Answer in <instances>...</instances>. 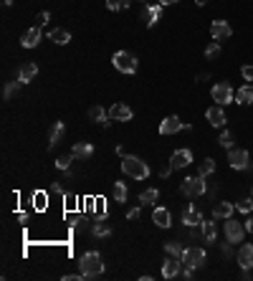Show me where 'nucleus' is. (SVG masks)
Instances as JSON below:
<instances>
[{
  "label": "nucleus",
  "mask_w": 253,
  "mask_h": 281,
  "mask_svg": "<svg viewBox=\"0 0 253 281\" xmlns=\"http://www.w3.org/2000/svg\"><path fill=\"white\" fill-rule=\"evenodd\" d=\"M79 268H81L84 279H96V276H102V274H104V258H102V253L86 251V253L79 258Z\"/></svg>",
  "instance_id": "1"
},
{
  "label": "nucleus",
  "mask_w": 253,
  "mask_h": 281,
  "mask_svg": "<svg viewBox=\"0 0 253 281\" xmlns=\"http://www.w3.org/2000/svg\"><path fill=\"white\" fill-rule=\"evenodd\" d=\"M122 172L127 177H134V180H147L149 177V165L145 160H139L134 155H124L122 157Z\"/></svg>",
  "instance_id": "2"
},
{
  "label": "nucleus",
  "mask_w": 253,
  "mask_h": 281,
  "mask_svg": "<svg viewBox=\"0 0 253 281\" xmlns=\"http://www.w3.org/2000/svg\"><path fill=\"white\" fill-rule=\"evenodd\" d=\"M205 180H208V177H200V175L185 177L182 185H180V193H182L185 198H190V200H197V198L208 195V183H205Z\"/></svg>",
  "instance_id": "3"
},
{
  "label": "nucleus",
  "mask_w": 253,
  "mask_h": 281,
  "mask_svg": "<svg viewBox=\"0 0 253 281\" xmlns=\"http://www.w3.org/2000/svg\"><path fill=\"white\" fill-rule=\"evenodd\" d=\"M112 63H114V69L122 71V74H137V69H139V61L129 51H117L112 56Z\"/></svg>",
  "instance_id": "4"
},
{
  "label": "nucleus",
  "mask_w": 253,
  "mask_h": 281,
  "mask_svg": "<svg viewBox=\"0 0 253 281\" xmlns=\"http://www.w3.org/2000/svg\"><path fill=\"white\" fill-rule=\"evenodd\" d=\"M205 261H208V253L200 246H190V249H185V253H182V266H188V268H203Z\"/></svg>",
  "instance_id": "5"
},
{
  "label": "nucleus",
  "mask_w": 253,
  "mask_h": 281,
  "mask_svg": "<svg viewBox=\"0 0 253 281\" xmlns=\"http://www.w3.org/2000/svg\"><path fill=\"white\" fill-rule=\"evenodd\" d=\"M210 96H213V102H215V104L225 107V104H230V102L236 99V92H233V86H230L228 81H218V84L213 86Z\"/></svg>",
  "instance_id": "6"
},
{
  "label": "nucleus",
  "mask_w": 253,
  "mask_h": 281,
  "mask_svg": "<svg viewBox=\"0 0 253 281\" xmlns=\"http://www.w3.org/2000/svg\"><path fill=\"white\" fill-rule=\"evenodd\" d=\"M225 241H230V243H243V238H246V223H238L236 218H228L225 220Z\"/></svg>",
  "instance_id": "7"
},
{
  "label": "nucleus",
  "mask_w": 253,
  "mask_h": 281,
  "mask_svg": "<svg viewBox=\"0 0 253 281\" xmlns=\"http://www.w3.org/2000/svg\"><path fill=\"white\" fill-rule=\"evenodd\" d=\"M228 165L233 167V170H248V167H251V157H248L246 150L230 147L228 150Z\"/></svg>",
  "instance_id": "8"
},
{
  "label": "nucleus",
  "mask_w": 253,
  "mask_h": 281,
  "mask_svg": "<svg viewBox=\"0 0 253 281\" xmlns=\"http://www.w3.org/2000/svg\"><path fill=\"white\" fill-rule=\"evenodd\" d=\"M210 36H213V41H228L230 36H233V28H230V23L228 20H213L210 23Z\"/></svg>",
  "instance_id": "9"
},
{
  "label": "nucleus",
  "mask_w": 253,
  "mask_h": 281,
  "mask_svg": "<svg viewBox=\"0 0 253 281\" xmlns=\"http://www.w3.org/2000/svg\"><path fill=\"white\" fill-rule=\"evenodd\" d=\"M178 132H185V122H180L175 114L164 117L160 122V134H162V137H167V134H178Z\"/></svg>",
  "instance_id": "10"
},
{
  "label": "nucleus",
  "mask_w": 253,
  "mask_h": 281,
  "mask_svg": "<svg viewBox=\"0 0 253 281\" xmlns=\"http://www.w3.org/2000/svg\"><path fill=\"white\" fill-rule=\"evenodd\" d=\"M205 119H208V125L210 127H225L228 125V117H225V111H223V107L221 104H215V107H210L205 111Z\"/></svg>",
  "instance_id": "11"
},
{
  "label": "nucleus",
  "mask_w": 253,
  "mask_h": 281,
  "mask_svg": "<svg viewBox=\"0 0 253 281\" xmlns=\"http://www.w3.org/2000/svg\"><path fill=\"white\" fill-rule=\"evenodd\" d=\"M203 220H205V218H203V213L197 210L193 203L182 210V223H185L188 228H200V226H203Z\"/></svg>",
  "instance_id": "12"
},
{
  "label": "nucleus",
  "mask_w": 253,
  "mask_h": 281,
  "mask_svg": "<svg viewBox=\"0 0 253 281\" xmlns=\"http://www.w3.org/2000/svg\"><path fill=\"white\" fill-rule=\"evenodd\" d=\"M193 162V152L188 150V147H182V150H175L172 152V157H170V165L175 167V170H185Z\"/></svg>",
  "instance_id": "13"
},
{
  "label": "nucleus",
  "mask_w": 253,
  "mask_h": 281,
  "mask_svg": "<svg viewBox=\"0 0 253 281\" xmlns=\"http://www.w3.org/2000/svg\"><path fill=\"white\" fill-rule=\"evenodd\" d=\"M180 271H182V261H180V258H172V256L164 258V264H162V276L164 279L180 276Z\"/></svg>",
  "instance_id": "14"
},
{
  "label": "nucleus",
  "mask_w": 253,
  "mask_h": 281,
  "mask_svg": "<svg viewBox=\"0 0 253 281\" xmlns=\"http://www.w3.org/2000/svg\"><path fill=\"white\" fill-rule=\"evenodd\" d=\"M109 117H112L114 122H129L132 117H134V111H132V107L122 104V102H117L112 109H109Z\"/></svg>",
  "instance_id": "15"
},
{
  "label": "nucleus",
  "mask_w": 253,
  "mask_h": 281,
  "mask_svg": "<svg viewBox=\"0 0 253 281\" xmlns=\"http://www.w3.org/2000/svg\"><path fill=\"white\" fill-rule=\"evenodd\" d=\"M36 76H38V66L33 63V61L20 63V69H18V81H20V84H30Z\"/></svg>",
  "instance_id": "16"
},
{
  "label": "nucleus",
  "mask_w": 253,
  "mask_h": 281,
  "mask_svg": "<svg viewBox=\"0 0 253 281\" xmlns=\"http://www.w3.org/2000/svg\"><path fill=\"white\" fill-rule=\"evenodd\" d=\"M152 223L157 228H170L172 226V213L167 208H155L152 210Z\"/></svg>",
  "instance_id": "17"
},
{
  "label": "nucleus",
  "mask_w": 253,
  "mask_h": 281,
  "mask_svg": "<svg viewBox=\"0 0 253 281\" xmlns=\"http://www.w3.org/2000/svg\"><path fill=\"white\" fill-rule=\"evenodd\" d=\"M233 213H236V205L233 203H228V200H221V203H215L213 205V218L218 220H228V218H233Z\"/></svg>",
  "instance_id": "18"
},
{
  "label": "nucleus",
  "mask_w": 253,
  "mask_h": 281,
  "mask_svg": "<svg viewBox=\"0 0 253 281\" xmlns=\"http://www.w3.org/2000/svg\"><path fill=\"white\" fill-rule=\"evenodd\" d=\"M162 8L160 3H147L145 5V18H147V28H155L157 26V20L162 18Z\"/></svg>",
  "instance_id": "19"
},
{
  "label": "nucleus",
  "mask_w": 253,
  "mask_h": 281,
  "mask_svg": "<svg viewBox=\"0 0 253 281\" xmlns=\"http://www.w3.org/2000/svg\"><path fill=\"white\" fill-rule=\"evenodd\" d=\"M71 155L76 157V160H91L94 157V144L91 142H76L71 147Z\"/></svg>",
  "instance_id": "20"
},
{
  "label": "nucleus",
  "mask_w": 253,
  "mask_h": 281,
  "mask_svg": "<svg viewBox=\"0 0 253 281\" xmlns=\"http://www.w3.org/2000/svg\"><path fill=\"white\" fill-rule=\"evenodd\" d=\"M38 43H41V28H38V26L28 28V31L23 33V38H20V46H23V48H36Z\"/></svg>",
  "instance_id": "21"
},
{
  "label": "nucleus",
  "mask_w": 253,
  "mask_h": 281,
  "mask_svg": "<svg viewBox=\"0 0 253 281\" xmlns=\"http://www.w3.org/2000/svg\"><path fill=\"white\" fill-rule=\"evenodd\" d=\"M238 266L240 268H253V246L251 243H243V246H240V249H238Z\"/></svg>",
  "instance_id": "22"
},
{
  "label": "nucleus",
  "mask_w": 253,
  "mask_h": 281,
  "mask_svg": "<svg viewBox=\"0 0 253 281\" xmlns=\"http://www.w3.org/2000/svg\"><path fill=\"white\" fill-rule=\"evenodd\" d=\"M89 122H99V125H102V127H109V125H112V117H109V111H104V107H91L89 109Z\"/></svg>",
  "instance_id": "23"
},
{
  "label": "nucleus",
  "mask_w": 253,
  "mask_h": 281,
  "mask_svg": "<svg viewBox=\"0 0 253 281\" xmlns=\"http://www.w3.org/2000/svg\"><path fill=\"white\" fill-rule=\"evenodd\" d=\"M200 235H203V241H205V243H215V241H218V226H215L213 220H203Z\"/></svg>",
  "instance_id": "24"
},
{
  "label": "nucleus",
  "mask_w": 253,
  "mask_h": 281,
  "mask_svg": "<svg viewBox=\"0 0 253 281\" xmlns=\"http://www.w3.org/2000/svg\"><path fill=\"white\" fill-rule=\"evenodd\" d=\"M63 132H66V125L63 122H56V125L51 127V137H48V150H53L56 144H61L63 140Z\"/></svg>",
  "instance_id": "25"
},
{
  "label": "nucleus",
  "mask_w": 253,
  "mask_h": 281,
  "mask_svg": "<svg viewBox=\"0 0 253 281\" xmlns=\"http://www.w3.org/2000/svg\"><path fill=\"white\" fill-rule=\"evenodd\" d=\"M48 38L56 43V46H66V43L71 41V33L66 31V28H53V31L48 33Z\"/></svg>",
  "instance_id": "26"
},
{
  "label": "nucleus",
  "mask_w": 253,
  "mask_h": 281,
  "mask_svg": "<svg viewBox=\"0 0 253 281\" xmlns=\"http://www.w3.org/2000/svg\"><path fill=\"white\" fill-rule=\"evenodd\" d=\"M91 235H96V238H109V235H112V226L104 223V220H96L91 226Z\"/></svg>",
  "instance_id": "27"
},
{
  "label": "nucleus",
  "mask_w": 253,
  "mask_h": 281,
  "mask_svg": "<svg viewBox=\"0 0 253 281\" xmlns=\"http://www.w3.org/2000/svg\"><path fill=\"white\" fill-rule=\"evenodd\" d=\"M157 198H160V190H157V187H147V190H142V193H139V203L155 205V203H157Z\"/></svg>",
  "instance_id": "28"
},
{
  "label": "nucleus",
  "mask_w": 253,
  "mask_h": 281,
  "mask_svg": "<svg viewBox=\"0 0 253 281\" xmlns=\"http://www.w3.org/2000/svg\"><path fill=\"white\" fill-rule=\"evenodd\" d=\"M236 99H238V104H251L253 102V84H243V86H240Z\"/></svg>",
  "instance_id": "29"
},
{
  "label": "nucleus",
  "mask_w": 253,
  "mask_h": 281,
  "mask_svg": "<svg viewBox=\"0 0 253 281\" xmlns=\"http://www.w3.org/2000/svg\"><path fill=\"white\" fill-rule=\"evenodd\" d=\"M215 172V160L213 157H205V160L200 162V167H197V175L200 177H210Z\"/></svg>",
  "instance_id": "30"
},
{
  "label": "nucleus",
  "mask_w": 253,
  "mask_h": 281,
  "mask_svg": "<svg viewBox=\"0 0 253 281\" xmlns=\"http://www.w3.org/2000/svg\"><path fill=\"white\" fill-rule=\"evenodd\" d=\"M127 198H129L127 183H122V180H117V183H114V200H117V203H127Z\"/></svg>",
  "instance_id": "31"
},
{
  "label": "nucleus",
  "mask_w": 253,
  "mask_h": 281,
  "mask_svg": "<svg viewBox=\"0 0 253 281\" xmlns=\"http://www.w3.org/2000/svg\"><path fill=\"white\" fill-rule=\"evenodd\" d=\"M164 253H167V256H172V258H180V261H182V253H185V249H182V246H180L178 241H167V243H164Z\"/></svg>",
  "instance_id": "32"
},
{
  "label": "nucleus",
  "mask_w": 253,
  "mask_h": 281,
  "mask_svg": "<svg viewBox=\"0 0 253 281\" xmlns=\"http://www.w3.org/2000/svg\"><path fill=\"white\" fill-rule=\"evenodd\" d=\"M20 86H23L20 81H8V84H5V89H3V99H5V102H10V99H13V94H18Z\"/></svg>",
  "instance_id": "33"
},
{
  "label": "nucleus",
  "mask_w": 253,
  "mask_h": 281,
  "mask_svg": "<svg viewBox=\"0 0 253 281\" xmlns=\"http://www.w3.org/2000/svg\"><path fill=\"white\" fill-rule=\"evenodd\" d=\"M76 160L74 155H61V157H56V167L61 172H66V170H71V162Z\"/></svg>",
  "instance_id": "34"
},
{
  "label": "nucleus",
  "mask_w": 253,
  "mask_h": 281,
  "mask_svg": "<svg viewBox=\"0 0 253 281\" xmlns=\"http://www.w3.org/2000/svg\"><path fill=\"white\" fill-rule=\"evenodd\" d=\"M104 203H106L104 198H96V200H94V205H91L94 213H96V220H104V218H106V205H104Z\"/></svg>",
  "instance_id": "35"
},
{
  "label": "nucleus",
  "mask_w": 253,
  "mask_h": 281,
  "mask_svg": "<svg viewBox=\"0 0 253 281\" xmlns=\"http://www.w3.org/2000/svg\"><path fill=\"white\" fill-rule=\"evenodd\" d=\"M218 56H221V43H218V41L208 43V46H205V59L213 61V59H218Z\"/></svg>",
  "instance_id": "36"
},
{
  "label": "nucleus",
  "mask_w": 253,
  "mask_h": 281,
  "mask_svg": "<svg viewBox=\"0 0 253 281\" xmlns=\"http://www.w3.org/2000/svg\"><path fill=\"white\" fill-rule=\"evenodd\" d=\"M129 5H132V0H106V8L114 10V13L117 10H127Z\"/></svg>",
  "instance_id": "37"
},
{
  "label": "nucleus",
  "mask_w": 253,
  "mask_h": 281,
  "mask_svg": "<svg viewBox=\"0 0 253 281\" xmlns=\"http://www.w3.org/2000/svg\"><path fill=\"white\" fill-rule=\"evenodd\" d=\"M63 200H66V213L79 210V198H76L74 193H66V195H63Z\"/></svg>",
  "instance_id": "38"
},
{
  "label": "nucleus",
  "mask_w": 253,
  "mask_h": 281,
  "mask_svg": "<svg viewBox=\"0 0 253 281\" xmlns=\"http://www.w3.org/2000/svg\"><path fill=\"white\" fill-rule=\"evenodd\" d=\"M218 144H221V147H225V150H230V147H233V134H230L228 129L221 132V137H218Z\"/></svg>",
  "instance_id": "39"
},
{
  "label": "nucleus",
  "mask_w": 253,
  "mask_h": 281,
  "mask_svg": "<svg viewBox=\"0 0 253 281\" xmlns=\"http://www.w3.org/2000/svg\"><path fill=\"white\" fill-rule=\"evenodd\" d=\"M236 208H238L240 213H251V210H253V195H251V198H240Z\"/></svg>",
  "instance_id": "40"
},
{
  "label": "nucleus",
  "mask_w": 253,
  "mask_h": 281,
  "mask_svg": "<svg viewBox=\"0 0 253 281\" xmlns=\"http://www.w3.org/2000/svg\"><path fill=\"white\" fill-rule=\"evenodd\" d=\"M33 208H36V210L46 208V193H36V195H33Z\"/></svg>",
  "instance_id": "41"
},
{
  "label": "nucleus",
  "mask_w": 253,
  "mask_h": 281,
  "mask_svg": "<svg viewBox=\"0 0 253 281\" xmlns=\"http://www.w3.org/2000/svg\"><path fill=\"white\" fill-rule=\"evenodd\" d=\"M48 20H51V13H48V10H41V13L36 16V26L43 28V26H48Z\"/></svg>",
  "instance_id": "42"
},
{
  "label": "nucleus",
  "mask_w": 253,
  "mask_h": 281,
  "mask_svg": "<svg viewBox=\"0 0 253 281\" xmlns=\"http://www.w3.org/2000/svg\"><path fill=\"white\" fill-rule=\"evenodd\" d=\"M221 251H223V256H225V258L233 256V246H230V241H228V243H221Z\"/></svg>",
  "instance_id": "43"
},
{
  "label": "nucleus",
  "mask_w": 253,
  "mask_h": 281,
  "mask_svg": "<svg viewBox=\"0 0 253 281\" xmlns=\"http://www.w3.org/2000/svg\"><path fill=\"white\" fill-rule=\"evenodd\" d=\"M240 74H243L246 81H253V66H243V69H240Z\"/></svg>",
  "instance_id": "44"
},
{
  "label": "nucleus",
  "mask_w": 253,
  "mask_h": 281,
  "mask_svg": "<svg viewBox=\"0 0 253 281\" xmlns=\"http://www.w3.org/2000/svg\"><path fill=\"white\" fill-rule=\"evenodd\" d=\"M139 216H142V210H139V208H132V210L127 213V218H129V220H137Z\"/></svg>",
  "instance_id": "45"
},
{
  "label": "nucleus",
  "mask_w": 253,
  "mask_h": 281,
  "mask_svg": "<svg viewBox=\"0 0 253 281\" xmlns=\"http://www.w3.org/2000/svg\"><path fill=\"white\" fill-rule=\"evenodd\" d=\"M180 276H182V279H193V276H195V268H188V266H185L182 271H180Z\"/></svg>",
  "instance_id": "46"
},
{
  "label": "nucleus",
  "mask_w": 253,
  "mask_h": 281,
  "mask_svg": "<svg viewBox=\"0 0 253 281\" xmlns=\"http://www.w3.org/2000/svg\"><path fill=\"white\" fill-rule=\"evenodd\" d=\"M84 279V274H66L63 276V281H81Z\"/></svg>",
  "instance_id": "47"
},
{
  "label": "nucleus",
  "mask_w": 253,
  "mask_h": 281,
  "mask_svg": "<svg viewBox=\"0 0 253 281\" xmlns=\"http://www.w3.org/2000/svg\"><path fill=\"white\" fill-rule=\"evenodd\" d=\"M172 170H175L172 165H164L162 170H160V177H170V172H172Z\"/></svg>",
  "instance_id": "48"
},
{
  "label": "nucleus",
  "mask_w": 253,
  "mask_h": 281,
  "mask_svg": "<svg viewBox=\"0 0 253 281\" xmlns=\"http://www.w3.org/2000/svg\"><path fill=\"white\" fill-rule=\"evenodd\" d=\"M246 231H248V233H253V218H248V220H246Z\"/></svg>",
  "instance_id": "49"
},
{
  "label": "nucleus",
  "mask_w": 253,
  "mask_h": 281,
  "mask_svg": "<svg viewBox=\"0 0 253 281\" xmlns=\"http://www.w3.org/2000/svg\"><path fill=\"white\" fill-rule=\"evenodd\" d=\"M160 5H172V3H178V0H157Z\"/></svg>",
  "instance_id": "50"
},
{
  "label": "nucleus",
  "mask_w": 253,
  "mask_h": 281,
  "mask_svg": "<svg viewBox=\"0 0 253 281\" xmlns=\"http://www.w3.org/2000/svg\"><path fill=\"white\" fill-rule=\"evenodd\" d=\"M195 3H197V5H205V3H208V0H195Z\"/></svg>",
  "instance_id": "51"
},
{
  "label": "nucleus",
  "mask_w": 253,
  "mask_h": 281,
  "mask_svg": "<svg viewBox=\"0 0 253 281\" xmlns=\"http://www.w3.org/2000/svg\"><path fill=\"white\" fill-rule=\"evenodd\" d=\"M142 3H149V0H142Z\"/></svg>",
  "instance_id": "52"
},
{
  "label": "nucleus",
  "mask_w": 253,
  "mask_h": 281,
  "mask_svg": "<svg viewBox=\"0 0 253 281\" xmlns=\"http://www.w3.org/2000/svg\"><path fill=\"white\" fill-rule=\"evenodd\" d=\"M251 167H253V160H251Z\"/></svg>",
  "instance_id": "53"
},
{
  "label": "nucleus",
  "mask_w": 253,
  "mask_h": 281,
  "mask_svg": "<svg viewBox=\"0 0 253 281\" xmlns=\"http://www.w3.org/2000/svg\"><path fill=\"white\" fill-rule=\"evenodd\" d=\"M251 195H253V190H251Z\"/></svg>",
  "instance_id": "54"
}]
</instances>
